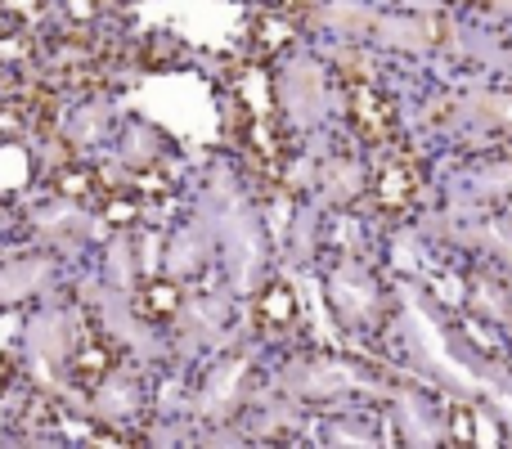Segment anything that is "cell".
<instances>
[{
	"label": "cell",
	"instance_id": "cell-9",
	"mask_svg": "<svg viewBox=\"0 0 512 449\" xmlns=\"http://www.w3.org/2000/svg\"><path fill=\"white\" fill-rule=\"evenodd\" d=\"M14 27H18L14 9H5V5H0V36H5V32H14Z\"/></svg>",
	"mask_w": 512,
	"mask_h": 449
},
{
	"label": "cell",
	"instance_id": "cell-7",
	"mask_svg": "<svg viewBox=\"0 0 512 449\" xmlns=\"http://www.w3.org/2000/svg\"><path fill=\"white\" fill-rule=\"evenodd\" d=\"M104 216H108L113 225H131V221H135V203H131L126 194H117V189H113V194H108V203H104Z\"/></svg>",
	"mask_w": 512,
	"mask_h": 449
},
{
	"label": "cell",
	"instance_id": "cell-10",
	"mask_svg": "<svg viewBox=\"0 0 512 449\" xmlns=\"http://www.w3.org/2000/svg\"><path fill=\"white\" fill-rule=\"evenodd\" d=\"M9 378H14V364H9V355H0V391L9 387Z\"/></svg>",
	"mask_w": 512,
	"mask_h": 449
},
{
	"label": "cell",
	"instance_id": "cell-6",
	"mask_svg": "<svg viewBox=\"0 0 512 449\" xmlns=\"http://www.w3.org/2000/svg\"><path fill=\"white\" fill-rule=\"evenodd\" d=\"M292 310H297V306H292V297H288V292H283V288L265 292V301H261V315L270 319V324H283V319H288Z\"/></svg>",
	"mask_w": 512,
	"mask_h": 449
},
{
	"label": "cell",
	"instance_id": "cell-8",
	"mask_svg": "<svg viewBox=\"0 0 512 449\" xmlns=\"http://www.w3.org/2000/svg\"><path fill=\"white\" fill-rule=\"evenodd\" d=\"M454 445H472V414L454 409Z\"/></svg>",
	"mask_w": 512,
	"mask_h": 449
},
{
	"label": "cell",
	"instance_id": "cell-1",
	"mask_svg": "<svg viewBox=\"0 0 512 449\" xmlns=\"http://www.w3.org/2000/svg\"><path fill=\"white\" fill-rule=\"evenodd\" d=\"M351 122L369 144H387L391 131H396V108H391L387 95H378V86L355 81L351 86Z\"/></svg>",
	"mask_w": 512,
	"mask_h": 449
},
{
	"label": "cell",
	"instance_id": "cell-5",
	"mask_svg": "<svg viewBox=\"0 0 512 449\" xmlns=\"http://www.w3.org/2000/svg\"><path fill=\"white\" fill-rule=\"evenodd\" d=\"M135 310H140L149 324H162V319H171L180 310V292H176V283H162V279H153V283H144L140 288V297H135Z\"/></svg>",
	"mask_w": 512,
	"mask_h": 449
},
{
	"label": "cell",
	"instance_id": "cell-2",
	"mask_svg": "<svg viewBox=\"0 0 512 449\" xmlns=\"http://www.w3.org/2000/svg\"><path fill=\"white\" fill-rule=\"evenodd\" d=\"M113 369H117V351L104 342V337H95V333H90L86 342L72 351V360H68V378L77 382L81 391L104 387V382L113 378Z\"/></svg>",
	"mask_w": 512,
	"mask_h": 449
},
{
	"label": "cell",
	"instance_id": "cell-4",
	"mask_svg": "<svg viewBox=\"0 0 512 449\" xmlns=\"http://www.w3.org/2000/svg\"><path fill=\"white\" fill-rule=\"evenodd\" d=\"M50 185H54V194H59V198L86 203V198L99 194V171L86 167V162H77V158H68V162H59V171H54Z\"/></svg>",
	"mask_w": 512,
	"mask_h": 449
},
{
	"label": "cell",
	"instance_id": "cell-3",
	"mask_svg": "<svg viewBox=\"0 0 512 449\" xmlns=\"http://www.w3.org/2000/svg\"><path fill=\"white\" fill-rule=\"evenodd\" d=\"M373 194H378V207H387V212H405V207L414 203V194H418L414 167H409L405 158H387L382 162V171H378Z\"/></svg>",
	"mask_w": 512,
	"mask_h": 449
}]
</instances>
